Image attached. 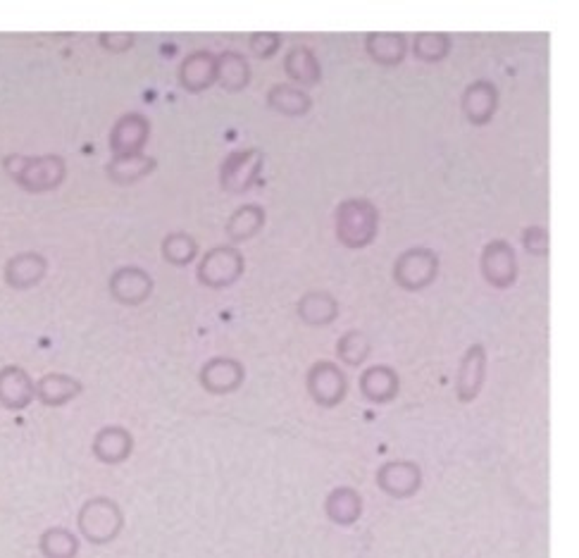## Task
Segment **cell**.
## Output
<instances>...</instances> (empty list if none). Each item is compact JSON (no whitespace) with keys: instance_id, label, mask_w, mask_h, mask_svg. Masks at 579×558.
<instances>
[{"instance_id":"obj_33","label":"cell","mask_w":579,"mask_h":558,"mask_svg":"<svg viewBox=\"0 0 579 558\" xmlns=\"http://www.w3.org/2000/svg\"><path fill=\"white\" fill-rule=\"evenodd\" d=\"M248 48L260 60L275 58L279 48H282V34H277V31H253L248 36Z\"/></svg>"},{"instance_id":"obj_35","label":"cell","mask_w":579,"mask_h":558,"mask_svg":"<svg viewBox=\"0 0 579 558\" xmlns=\"http://www.w3.org/2000/svg\"><path fill=\"white\" fill-rule=\"evenodd\" d=\"M522 246L532 256H546L549 253V232H546V227H527L522 232Z\"/></svg>"},{"instance_id":"obj_17","label":"cell","mask_w":579,"mask_h":558,"mask_svg":"<svg viewBox=\"0 0 579 558\" xmlns=\"http://www.w3.org/2000/svg\"><path fill=\"white\" fill-rule=\"evenodd\" d=\"M36 399V384L20 365L0 370V406L8 411H24Z\"/></svg>"},{"instance_id":"obj_10","label":"cell","mask_w":579,"mask_h":558,"mask_svg":"<svg viewBox=\"0 0 579 558\" xmlns=\"http://www.w3.org/2000/svg\"><path fill=\"white\" fill-rule=\"evenodd\" d=\"M487 380V349L482 344H472L463 353L456 375V396L460 403L475 401Z\"/></svg>"},{"instance_id":"obj_32","label":"cell","mask_w":579,"mask_h":558,"mask_svg":"<svg viewBox=\"0 0 579 558\" xmlns=\"http://www.w3.org/2000/svg\"><path fill=\"white\" fill-rule=\"evenodd\" d=\"M160 251H163V258L167 263L184 268V265H189L191 260L198 256V241L186 232H172L163 239Z\"/></svg>"},{"instance_id":"obj_19","label":"cell","mask_w":579,"mask_h":558,"mask_svg":"<svg viewBox=\"0 0 579 558\" xmlns=\"http://www.w3.org/2000/svg\"><path fill=\"white\" fill-rule=\"evenodd\" d=\"M398 392H401V377L389 365H372L360 375V394L370 403L384 406V403L394 401Z\"/></svg>"},{"instance_id":"obj_18","label":"cell","mask_w":579,"mask_h":558,"mask_svg":"<svg viewBox=\"0 0 579 558\" xmlns=\"http://www.w3.org/2000/svg\"><path fill=\"white\" fill-rule=\"evenodd\" d=\"M46 270H48V263L41 253L24 251V253H17V256H12L8 263H5L3 275H5V282H8V287L17 291H27L31 287H36V284L46 277Z\"/></svg>"},{"instance_id":"obj_1","label":"cell","mask_w":579,"mask_h":558,"mask_svg":"<svg viewBox=\"0 0 579 558\" xmlns=\"http://www.w3.org/2000/svg\"><path fill=\"white\" fill-rule=\"evenodd\" d=\"M5 172L29 194H46L65 182L67 165L60 155H8Z\"/></svg>"},{"instance_id":"obj_12","label":"cell","mask_w":579,"mask_h":558,"mask_svg":"<svg viewBox=\"0 0 579 558\" xmlns=\"http://www.w3.org/2000/svg\"><path fill=\"white\" fill-rule=\"evenodd\" d=\"M201 387L208 394H232L246 380V368L236 358L215 356L201 368Z\"/></svg>"},{"instance_id":"obj_8","label":"cell","mask_w":579,"mask_h":558,"mask_svg":"<svg viewBox=\"0 0 579 558\" xmlns=\"http://www.w3.org/2000/svg\"><path fill=\"white\" fill-rule=\"evenodd\" d=\"M479 270L494 289H510L518 279V258L515 248L506 239H494L482 248L479 258Z\"/></svg>"},{"instance_id":"obj_9","label":"cell","mask_w":579,"mask_h":558,"mask_svg":"<svg viewBox=\"0 0 579 558\" xmlns=\"http://www.w3.org/2000/svg\"><path fill=\"white\" fill-rule=\"evenodd\" d=\"M377 487L391 499H410L420 492L422 487V470L413 461H386L379 465Z\"/></svg>"},{"instance_id":"obj_7","label":"cell","mask_w":579,"mask_h":558,"mask_svg":"<svg viewBox=\"0 0 579 558\" xmlns=\"http://www.w3.org/2000/svg\"><path fill=\"white\" fill-rule=\"evenodd\" d=\"M305 387H308L310 399L322 408H336L348 394L344 370L332 361H317L310 365L308 375H305Z\"/></svg>"},{"instance_id":"obj_22","label":"cell","mask_w":579,"mask_h":558,"mask_svg":"<svg viewBox=\"0 0 579 558\" xmlns=\"http://www.w3.org/2000/svg\"><path fill=\"white\" fill-rule=\"evenodd\" d=\"M284 72L291 82L301 86H317L322 82V67L313 48L308 46H291L284 55Z\"/></svg>"},{"instance_id":"obj_3","label":"cell","mask_w":579,"mask_h":558,"mask_svg":"<svg viewBox=\"0 0 579 558\" xmlns=\"http://www.w3.org/2000/svg\"><path fill=\"white\" fill-rule=\"evenodd\" d=\"M79 532L91 544H108L112 539L120 537L124 527V513L115 501L108 496H93V499L84 501L77 516Z\"/></svg>"},{"instance_id":"obj_4","label":"cell","mask_w":579,"mask_h":558,"mask_svg":"<svg viewBox=\"0 0 579 558\" xmlns=\"http://www.w3.org/2000/svg\"><path fill=\"white\" fill-rule=\"evenodd\" d=\"M246 258L236 246H215L198 265V282L208 289H227L244 275Z\"/></svg>"},{"instance_id":"obj_5","label":"cell","mask_w":579,"mask_h":558,"mask_svg":"<svg viewBox=\"0 0 579 558\" xmlns=\"http://www.w3.org/2000/svg\"><path fill=\"white\" fill-rule=\"evenodd\" d=\"M439 275V256L432 248L415 246L403 251L394 263V282L403 291H422Z\"/></svg>"},{"instance_id":"obj_29","label":"cell","mask_w":579,"mask_h":558,"mask_svg":"<svg viewBox=\"0 0 579 558\" xmlns=\"http://www.w3.org/2000/svg\"><path fill=\"white\" fill-rule=\"evenodd\" d=\"M372 353V344L363 330H348L336 341V356L348 368H360Z\"/></svg>"},{"instance_id":"obj_25","label":"cell","mask_w":579,"mask_h":558,"mask_svg":"<svg viewBox=\"0 0 579 558\" xmlns=\"http://www.w3.org/2000/svg\"><path fill=\"white\" fill-rule=\"evenodd\" d=\"M265 208L258 206V203H246V206H239L229 215L227 225H224V234H227L229 241L234 244H244V241L253 239L260 229L265 227Z\"/></svg>"},{"instance_id":"obj_20","label":"cell","mask_w":579,"mask_h":558,"mask_svg":"<svg viewBox=\"0 0 579 558\" xmlns=\"http://www.w3.org/2000/svg\"><path fill=\"white\" fill-rule=\"evenodd\" d=\"M365 51L377 65L396 67L406 60L408 36L401 31H370L365 36Z\"/></svg>"},{"instance_id":"obj_16","label":"cell","mask_w":579,"mask_h":558,"mask_svg":"<svg viewBox=\"0 0 579 558\" xmlns=\"http://www.w3.org/2000/svg\"><path fill=\"white\" fill-rule=\"evenodd\" d=\"M217 79V55L205 51H193L179 65V84L184 91L201 93L215 84Z\"/></svg>"},{"instance_id":"obj_6","label":"cell","mask_w":579,"mask_h":558,"mask_svg":"<svg viewBox=\"0 0 579 558\" xmlns=\"http://www.w3.org/2000/svg\"><path fill=\"white\" fill-rule=\"evenodd\" d=\"M265 155L258 148H241V151L229 153L220 165V186L227 194L241 196L251 191L258 184L260 172H263Z\"/></svg>"},{"instance_id":"obj_23","label":"cell","mask_w":579,"mask_h":558,"mask_svg":"<svg viewBox=\"0 0 579 558\" xmlns=\"http://www.w3.org/2000/svg\"><path fill=\"white\" fill-rule=\"evenodd\" d=\"M79 394H82V382L74 380L72 375H62V372H48L36 382V399L48 408L65 406Z\"/></svg>"},{"instance_id":"obj_13","label":"cell","mask_w":579,"mask_h":558,"mask_svg":"<svg viewBox=\"0 0 579 558\" xmlns=\"http://www.w3.org/2000/svg\"><path fill=\"white\" fill-rule=\"evenodd\" d=\"M151 136V122L141 113H127L115 122L110 132V151L115 155L141 153Z\"/></svg>"},{"instance_id":"obj_21","label":"cell","mask_w":579,"mask_h":558,"mask_svg":"<svg viewBox=\"0 0 579 558\" xmlns=\"http://www.w3.org/2000/svg\"><path fill=\"white\" fill-rule=\"evenodd\" d=\"M298 318L308 327H327L339 318V301L329 291H305L296 306Z\"/></svg>"},{"instance_id":"obj_27","label":"cell","mask_w":579,"mask_h":558,"mask_svg":"<svg viewBox=\"0 0 579 558\" xmlns=\"http://www.w3.org/2000/svg\"><path fill=\"white\" fill-rule=\"evenodd\" d=\"M224 91H244L251 84V65L239 51H224L217 55V79Z\"/></svg>"},{"instance_id":"obj_26","label":"cell","mask_w":579,"mask_h":558,"mask_svg":"<svg viewBox=\"0 0 579 558\" xmlns=\"http://www.w3.org/2000/svg\"><path fill=\"white\" fill-rule=\"evenodd\" d=\"M155 167H158V163H155V158H151V155L129 153V155H115L108 163V167H105V172H108V177L115 184H134L139 182V179L151 175Z\"/></svg>"},{"instance_id":"obj_30","label":"cell","mask_w":579,"mask_h":558,"mask_svg":"<svg viewBox=\"0 0 579 558\" xmlns=\"http://www.w3.org/2000/svg\"><path fill=\"white\" fill-rule=\"evenodd\" d=\"M413 53L420 62H441L451 53V36L441 34V31H420L413 39Z\"/></svg>"},{"instance_id":"obj_31","label":"cell","mask_w":579,"mask_h":558,"mask_svg":"<svg viewBox=\"0 0 579 558\" xmlns=\"http://www.w3.org/2000/svg\"><path fill=\"white\" fill-rule=\"evenodd\" d=\"M39 549L46 558H74L79 554V539L67 527H48L39 539Z\"/></svg>"},{"instance_id":"obj_11","label":"cell","mask_w":579,"mask_h":558,"mask_svg":"<svg viewBox=\"0 0 579 558\" xmlns=\"http://www.w3.org/2000/svg\"><path fill=\"white\" fill-rule=\"evenodd\" d=\"M108 287H110L112 299H115L117 303H122V306H141L143 301L151 299L153 277L148 275L146 270L127 265V268L112 272Z\"/></svg>"},{"instance_id":"obj_34","label":"cell","mask_w":579,"mask_h":558,"mask_svg":"<svg viewBox=\"0 0 579 558\" xmlns=\"http://www.w3.org/2000/svg\"><path fill=\"white\" fill-rule=\"evenodd\" d=\"M98 43H101L103 51L108 53H127L134 48L136 36L129 34V31H103V34L98 36Z\"/></svg>"},{"instance_id":"obj_15","label":"cell","mask_w":579,"mask_h":558,"mask_svg":"<svg viewBox=\"0 0 579 558\" xmlns=\"http://www.w3.org/2000/svg\"><path fill=\"white\" fill-rule=\"evenodd\" d=\"M93 456L105 465H120L132 456L134 437L127 427L122 425H105L93 437Z\"/></svg>"},{"instance_id":"obj_14","label":"cell","mask_w":579,"mask_h":558,"mask_svg":"<svg viewBox=\"0 0 579 558\" xmlns=\"http://www.w3.org/2000/svg\"><path fill=\"white\" fill-rule=\"evenodd\" d=\"M460 105H463V115L468 117L470 124L484 127V124L494 120L498 110V89L489 79H479V82H472L468 89L463 91Z\"/></svg>"},{"instance_id":"obj_2","label":"cell","mask_w":579,"mask_h":558,"mask_svg":"<svg viewBox=\"0 0 579 558\" xmlns=\"http://www.w3.org/2000/svg\"><path fill=\"white\" fill-rule=\"evenodd\" d=\"M334 227L346 248H365L377 237L379 210L370 198H346L336 206Z\"/></svg>"},{"instance_id":"obj_24","label":"cell","mask_w":579,"mask_h":558,"mask_svg":"<svg viewBox=\"0 0 579 558\" xmlns=\"http://www.w3.org/2000/svg\"><path fill=\"white\" fill-rule=\"evenodd\" d=\"M325 513L334 525H353L363 516V496L353 487H336L327 494Z\"/></svg>"},{"instance_id":"obj_28","label":"cell","mask_w":579,"mask_h":558,"mask_svg":"<svg viewBox=\"0 0 579 558\" xmlns=\"http://www.w3.org/2000/svg\"><path fill=\"white\" fill-rule=\"evenodd\" d=\"M267 105L286 117H303L313 108V98L301 86L294 84H275L267 91Z\"/></svg>"}]
</instances>
